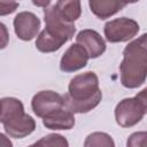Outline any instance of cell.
<instances>
[{"label":"cell","mask_w":147,"mask_h":147,"mask_svg":"<svg viewBox=\"0 0 147 147\" xmlns=\"http://www.w3.org/2000/svg\"><path fill=\"white\" fill-rule=\"evenodd\" d=\"M0 142H1L0 144L1 147H13V144L6 133H0Z\"/></svg>","instance_id":"20"},{"label":"cell","mask_w":147,"mask_h":147,"mask_svg":"<svg viewBox=\"0 0 147 147\" xmlns=\"http://www.w3.org/2000/svg\"><path fill=\"white\" fill-rule=\"evenodd\" d=\"M129 2L115 0H90L88 6L91 11L100 20L109 18L119 10H122Z\"/></svg>","instance_id":"12"},{"label":"cell","mask_w":147,"mask_h":147,"mask_svg":"<svg viewBox=\"0 0 147 147\" xmlns=\"http://www.w3.org/2000/svg\"><path fill=\"white\" fill-rule=\"evenodd\" d=\"M59 15L69 23H75L82 15V3L77 0H60L54 3Z\"/></svg>","instance_id":"13"},{"label":"cell","mask_w":147,"mask_h":147,"mask_svg":"<svg viewBox=\"0 0 147 147\" xmlns=\"http://www.w3.org/2000/svg\"><path fill=\"white\" fill-rule=\"evenodd\" d=\"M76 42L85 48L90 59H96L106 52V41L99 32L92 29H84L76 36Z\"/></svg>","instance_id":"10"},{"label":"cell","mask_w":147,"mask_h":147,"mask_svg":"<svg viewBox=\"0 0 147 147\" xmlns=\"http://www.w3.org/2000/svg\"><path fill=\"white\" fill-rule=\"evenodd\" d=\"M84 147H115L114 139L106 132H92L84 140Z\"/></svg>","instance_id":"15"},{"label":"cell","mask_w":147,"mask_h":147,"mask_svg":"<svg viewBox=\"0 0 147 147\" xmlns=\"http://www.w3.org/2000/svg\"><path fill=\"white\" fill-rule=\"evenodd\" d=\"M101 99L102 91L96 74L86 71L71 78L68 93L64 95V107L74 114H86L94 109Z\"/></svg>","instance_id":"1"},{"label":"cell","mask_w":147,"mask_h":147,"mask_svg":"<svg viewBox=\"0 0 147 147\" xmlns=\"http://www.w3.org/2000/svg\"><path fill=\"white\" fill-rule=\"evenodd\" d=\"M0 26H1L2 34H3V42L1 44V48H5L6 45H7V39H8V36H7V29H6V25H5L3 23H0Z\"/></svg>","instance_id":"21"},{"label":"cell","mask_w":147,"mask_h":147,"mask_svg":"<svg viewBox=\"0 0 147 147\" xmlns=\"http://www.w3.org/2000/svg\"><path fill=\"white\" fill-rule=\"evenodd\" d=\"M20 6L18 2H6V1H1L0 2V15L1 16H5V15H8V14H11L14 13L17 7Z\"/></svg>","instance_id":"18"},{"label":"cell","mask_w":147,"mask_h":147,"mask_svg":"<svg viewBox=\"0 0 147 147\" xmlns=\"http://www.w3.org/2000/svg\"><path fill=\"white\" fill-rule=\"evenodd\" d=\"M0 122L5 133L15 139L25 138L36 130V121L25 114L22 101L14 96L1 99Z\"/></svg>","instance_id":"3"},{"label":"cell","mask_w":147,"mask_h":147,"mask_svg":"<svg viewBox=\"0 0 147 147\" xmlns=\"http://www.w3.org/2000/svg\"><path fill=\"white\" fill-rule=\"evenodd\" d=\"M32 3H33V5H36V6L44 7V9H45V8H47L52 2H51L49 0H47V1H32Z\"/></svg>","instance_id":"22"},{"label":"cell","mask_w":147,"mask_h":147,"mask_svg":"<svg viewBox=\"0 0 147 147\" xmlns=\"http://www.w3.org/2000/svg\"><path fill=\"white\" fill-rule=\"evenodd\" d=\"M64 107V96L54 91H40L31 100V108L37 117L44 118L49 113Z\"/></svg>","instance_id":"7"},{"label":"cell","mask_w":147,"mask_h":147,"mask_svg":"<svg viewBox=\"0 0 147 147\" xmlns=\"http://www.w3.org/2000/svg\"><path fill=\"white\" fill-rule=\"evenodd\" d=\"M28 147H69L65 137L57 133H49Z\"/></svg>","instance_id":"16"},{"label":"cell","mask_w":147,"mask_h":147,"mask_svg":"<svg viewBox=\"0 0 147 147\" xmlns=\"http://www.w3.org/2000/svg\"><path fill=\"white\" fill-rule=\"evenodd\" d=\"M88 54L83 46L75 42L62 55L60 61V70L62 72H75L86 67Z\"/></svg>","instance_id":"9"},{"label":"cell","mask_w":147,"mask_h":147,"mask_svg":"<svg viewBox=\"0 0 147 147\" xmlns=\"http://www.w3.org/2000/svg\"><path fill=\"white\" fill-rule=\"evenodd\" d=\"M75 115L65 107L56 109L42 118V124L48 130H71L75 126Z\"/></svg>","instance_id":"11"},{"label":"cell","mask_w":147,"mask_h":147,"mask_svg":"<svg viewBox=\"0 0 147 147\" xmlns=\"http://www.w3.org/2000/svg\"><path fill=\"white\" fill-rule=\"evenodd\" d=\"M126 147H147V131L131 133L126 140Z\"/></svg>","instance_id":"17"},{"label":"cell","mask_w":147,"mask_h":147,"mask_svg":"<svg viewBox=\"0 0 147 147\" xmlns=\"http://www.w3.org/2000/svg\"><path fill=\"white\" fill-rule=\"evenodd\" d=\"M134 98L139 101V103H140L141 107L144 108L145 113L147 114V87H145L144 90H141L140 92H138Z\"/></svg>","instance_id":"19"},{"label":"cell","mask_w":147,"mask_h":147,"mask_svg":"<svg viewBox=\"0 0 147 147\" xmlns=\"http://www.w3.org/2000/svg\"><path fill=\"white\" fill-rule=\"evenodd\" d=\"M44 20H45V29L49 33L65 41L72 39V37L76 33L75 23H69L65 20H63L56 11L54 3H51L47 8L44 9Z\"/></svg>","instance_id":"6"},{"label":"cell","mask_w":147,"mask_h":147,"mask_svg":"<svg viewBox=\"0 0 147 147\" xmlns=\"http://www.w3.org/2000/svg\"><path fill=\"white\" fill-rule=\"evenodd\" d=\"M121 84L126 88H137L147 79V33L130 41L123 49L119 64Z\"/></svg>","instance_id":"2"},{"label":"cell","mask_w":147,"mask_h":147,"mask_svg":"<svg viewBox=\"0 0 147 147\" xmlns=\"http://www.w3.org/2000/svg\"><path fill=\"white\" fill-rule=\"evenodd\" d=\"M14 31L18 39L23 41L32 40L39 32L40 20L39 17L31 11H21L18 13L13 21ZM38 37V36H37Z\"/></svg>","instance_id":"8"},{"label":"cell","mask_w":147,"mask_h":147,"mask_svg":"<svg viewBox=\"0 0 147 147\" xmlns=\"http://www.w3.org/2000/svg\"><path fill=\"white\" fill-rule=\"evenodd\" d=\"M65 42V40L55 37L54 34L49 33L46 29H44L37 37L36 48L41 53H53L59 51Z\"/></svg>","instance_id":"14"},{"label":"cell","mask_w":147,"mask_h":147,"mask_svg":"<svg viewBox=\"0 0 147 147\" xmlns=\"http://www.w3.org/2000/svg\"><path fill=\"white\" fill-rule=\"evenodd\" d=\"M145 114L144 108L134 96L121 100L115 107V119L122 127L134 126L144 118Z\"/></svg>","instance_id":"5"},{"label":"cell","mask_w":147,"mask_h":147,"mask_svg":"<svg viewBox=\"0 0 147 147\" xmlns=\"http://www.w3.org/2000/svg\"><path fill=\"white\" fill-rule=\"evenodd\" d=\"M140 30L137 21L129 17H119L105 24L103 33L109 42H126L133 39Z\"/></svg>","instance_id":"4"}]
</instances>
